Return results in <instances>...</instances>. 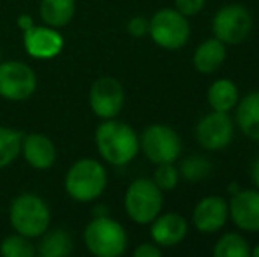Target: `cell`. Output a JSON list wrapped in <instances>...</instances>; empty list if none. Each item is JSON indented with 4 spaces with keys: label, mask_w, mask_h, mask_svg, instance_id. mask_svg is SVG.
Wrapping results in <instances>:
<instances>
[{
    "label": "cell",
    "mask_w": 259,
    "mask_h": 257,
    "mask_svg": "<svg viewBox=\"0 0 259 257\" xmlns=\"http://www.w3.org/2000/svg\"><path fill=\"white\" fill-rule=\"evenodd\" d=\"M96 146L101 157L113 166H125L140 151V137L131 125L115 118L103 120L96 130Z\"/></svg>",
    "instance_id": "cell-1"
},
{
    "label": "cell",
    "mask_w": 259,
    "mask_h": 257,
    "mask_svg": "<svg viewBox=\"0 0 259 257\" xmlns=\"http://www.w3.org/2000/svg\"><path fill=\"white\" fill-rule=\"evenodd\" d=\"M108 185V173L96 159H79L69 168L64 180L65 192L76 202H90L101 197Z\"/></svg>",
    "instance_id": "cell-2"
},
{
    "label": "cell",
    "mask_w": 259,
    "mask_h": 257,
    "mask_svg": "<svg viewBox=\"0 0 259 257\" xmlns=\"http://www.w3.org/2000/svg\"><path fill=\"white\" fill-rule=\"evenodd\" d=\"M83 241L90 254L97 257H118L127 250L129 238L123 226L108 215L94 217L83 231Z\"/></svg>",
    "instance_id": "cell-3"
},
{
    "label": "cell",
    "mask_w": 259,
    "mask_h": 257,
    "mask_svg": "<svg viewBox=\"0 0 259 257\" xmlns=\"http://www.w3.org/2000/svg\"><path fill=\"white\" fill-rule=\"evenodd\" d=\"M9 220L18 234H23L32 240L48 231L52 222V212L45 199H41L39 195L21 194L11 202Z\"/></svg>",
    "instance_id": "cell-4"
},
{
    "label": "cell",
    "mask_w": 259,
    "mask_h": 257,
    "mask_svg": "<svg viewBox=\"0 0 259 257\" xmlns=\"http://www.w3.org/2000/svg\"><path fill=\"white\" fill-rule=\"evenodd\" d=\"M162 190L150 178H138L127 187L123 206L131 220L136 224H150L162 212Z\"/></svg>",
    "instance_id": "cell-5"
},
{
    "label": "cell",
    "mask_w": 259,
    "mask_h": 257,
    "mask_svg": "<svg viewBox=\"0 0 259 257\" xmlns=\"http://www.w3.org/2000/svg\"><path fill=\"white\" fill-rule=\"evenodd\" d=\"M148 35L162 49L177 52L187 44L191 37V23L189 18L177 9H160L148 21Z\"/></svg>",
    "instance_id": "cell-6"
},
{
    "label": "cell",
    "mask_w": 259,
    "mask_h": 257,
    "mask_svg": "<svg viewBox=\"0 0 259 257\" xmlns=\"http://www.w3.org/2000/svg\"><path fill=\"white\" fill-rule=\"evenodd\" d=\"M140 150L152 164L175 162L182 153V141L177 130L169 125H148L140 137Z\"/></svg>",
    "instance_id": "cell-7"
},
{
    "label": "cell",
    "mask_w": 259,
    "mask_h": 257,
    "mask_svg": "<svg viewBox=\"0 0 259 257\" xmlns=\"http://www.w3.org/2000/svg\"><path fill=\"white\" fill-rule=\"evenodd\" d=\"M211 30L213 37L224 44H240L252 30V16L242 4H229L215 13Z\"/></svg>",
    "instance_id": "cell-8"
},
{
    "label": "cell",
    "mask_w": 259,
    "mask_h": 257,
    "mask_svg": "<svg viewBox=\"0 0 259 257\" xmlns=\"http://www.w3.org/2000/svg\"><path fill=\"white\" fill-rule=\"evenodd\" d=\"M37 78L30 65L21 62L0 64V97L7 100H25L35 92Z\"/></svg>",
    "instance_id": "cell-9"
},
{
    "label": "cell",
    "mask_w": 259,
    "mask_h": 257,
    "mask_svg": "<svg viewBox=\"0 0 259 257\" xmlns=\"http://www.w3.org/2000/svg\"><path fill=\"white\" fill-rule=\"evenodd\" d=\"M233 134H235V124L231 117L222 111H211L196 125V139L199 146L208 151L228 148L233 141Z\"/></svg>",
    "instance_id": "cell-10"
},
{
    "label": "cell",
    "mask_w": 259,
    "mask_h": 257,
    "mask_svg": "<svg viewBox=\"0 0 259 257\" xmlns=\"http://www.w3.org/2000/svg\"><path fill=\"white\" fill-rule=\"evenodd\" d=\"M89 100L96 117H99L101 120H109L122 111L123 102H125V92L118 79L111 76H103L94 81Z\"/></svg>",
    "instance_id": "cell-11"
},
{
    "label": "cell",
    "mask_w": 259,
    "mask_h": 257,
    "mask_svg": "<svg viewBox=\"0 0 259 257\" xmlns=\"http://www.w3.org/2000/svg\"><path fill=\"white\" fill-rule=\"evenodd\" d=\"M229 219L228 201L221 195H206L192 212V224L203 234H213L224 227Z\"/></svg>",
    "instance_id": "cell-12"
},
{
    "label": "cell",
    "mask_w": 259,
    "mask_h": 257,
    "mask_svg": "<svg viewBox=\"0 0 259 257\" xmlns=\"http://www.w3.org/2000/svg\"><path fill=\"white\" fill-rule=\"evenodd\" d=\"M229 219L238 229L259 233V190H238L228 202Z\"/></svg>",
    "instance_id": "cell-13"
},
{
    "label": "cell",
    "mask_w": 259,
    "mask_h": 257,
    "mask_svg": "<svg viewBox=\"0 0 259 257\" xmlns=\"http://www.w3.org/2000/svg\"><path fill=\"white\" fill-rule=\"evenodd\" d=\"M25 52L39 60H48L57 57L64 48V37L53 27H30L23 32Z\"/></svg>",
    "instance_id": "cell-14"
},
{
    "label": "cell",
    "mask_w": 259,
    "mask_h": 257,
    "mask_svg": "<svg viewBox=\"0 0 259 257\" xmlns=\"http://www.w3.org/2000/svg\"><path fill=\"white\" fill-rule=\"evenodd\" d=\"M150 224V236L159 247H177L185 240L189 231L187 220L175 212L164 213V215L159 213Z\"/></svg>",
    "instance_id": "cell-15"
},
{
    "label": "cell",
    "mask_w": 259,
    "mask_h": 257,
    "mask_svg": "<svg viewBox=\"0 0 259 257\" xmlns=\"http://www.w3.org/2000/svg\"><path fill=\"white\" fill-rule=\"evenodd\" d=\"M21 153L34 169H50L57 161V148L45 134H25L21 141Z\"/></svg>",
    "instance_id": "cell-16"
},
{
    "label": "cell",
    "mask_w": 259,
    "mask_h": 257,
    "mask_svg": "<svg viewBox=\"0 0 259 257\" xmlns=\"http://www.w3.org/2000/svg\"><path fill=\"white\" fill-rule=\"evenodd\" d=\"M236 125L245 137L259 143V90L247 93L236 104Z\"/></svg>",
    "instance_id": "cell-17"
},
{
    "label": "cell",
    "mask_w": 259,
    "mask_h": 257,
    "mask_svg": "<svg viewBox=\"0 0 259 257\" xmlns=\"http://www.w3.org/2000/svg\"><path fill=\"white\" fill-rule=\"evenodd\" d=\"M228 52H226V44L221 42L219 39L211 37L203 41L201 44L196 48L194 57H192V64L194 69L201 74H211L217 69L222 67Z\"/></svg>",
    "instance_id": "cell-18"
},
{
    "label": "cell",
    "mask_w": 259,
    "mask_h": 257,
    "mask_svg": "<svg viewBox=\"0 0 259 257\" xmlns=\"http://www.w3.org/2000/svg\"><path fill=\"white\" fill-rule=\"evenodd\" d=\"M238 99H240L238 88H236L235 81H231L228 78L215 79L206 92V100L210 104L211 111L229 113V111L236 108Z\"/></svg>",
    "instance_id": "cell-19"
},
{
    "label": "cell",
    "mask_w": 259,
    "mask_h": 257,
    "mask_svg": "<svg viewBox=\"0 0 259 257\" xmlns=\"http://www.w3.org/2000/svg\"><path fill=\"white\" fill-rule=\"evenodd\" d=\"M76 0H41L39 16L48 27L60 28L71 23L74 18Z\"/></svg>",
    "instance_id": "cell-20"
},
{
    "label": "cell",
    "mask_w": 259,
    "mask_h": 257,
    "mask_svg": "<svg viewBox=\"0 0 259 257\" xmlns=\"http://www.w3.org/2000/svg\"><path fill=\"white\" fill-rule=\"evenodd\" d=\"M72 248H74V245H72L67 231L55 229L41 234V241H39L35 252L41 257H65L71 254Z\"/></svg>",
    "instance_id": "cell-21"
},
{
    "label": "cell",
    "mask_w": 259,
    "mask_h": 257,
    "mask_svg": "<svg viewBox=\"0 0 259 257\" xmlns=\"http://www.w3.org/2000/svg\"><path fill=\"white\" fill-rule=\"evenodd\" d=\"M215 257H249V241L238 233H228L217 240L213 247Z\"/></svg>",
    "instance_id": "cell-22"
},
{
    "label": "cell",
    "mask_w": 259,
    "mask_h": 257,
    "mask_svg": "<svg viewBox=\"0 0 259 257\" xmlns=\"http://www.w3.org/2000/svg\"><path fill=\"white\" fill-rule=\"evenodd\" d=\"M25 134L11 127H0V168L9 166L21 151Z\"/></svg>",
    "instance_id": "cell-23"
},
{
    "label": "cell",
    "mask_w": 259,
    "mask_h": 257,
    "mask_svg": "<svg viewBox=\"0 0 259 257\" xmlns=\"http://www.w3.org/2000/svg\"><path fill=\"white\" fill-rule=\"evenodd\" d=\"M213 171V166L208 159L201 157V155H196V157L185 159L180 164V173L182 178H185L187 182H201V180L208 178Z\"/></svg>",
    "instance_id": "cell-24"
},
{
    "label": "cell",
    "mask_w": 259,
    "mask_h": 257,
    "mask_svg": "<svg viewBox=\"0 0 259 257\" xmlns=\"http://www.w3.org/2000/svg\"><path fill=\"white\" fill-rule=\"evenodd\" d=\"M0 254L4 257H32L35 254V248L30 243V238L16 233L0 243Z\"/></svg>",
    "instance_id": "cell-25"
},
{
    "label": "cell",
    "mask_w": 259,
    "mask_h": 257,
    "mask_svg": "<svg viewBox=\"0 0 259 257\" xmlns=\"http://www.w3.org/2000/svg\"><path fill=\"white\" fill-rule=\"evenodd\" d=\"M178 180H180V173H178V168H175V162L157 164V169L154 173V182L162 192L173 190L178 185Z\"/></svg>",
    "instance_id": "cell-26"
},
{
    "label": "cell",
    "mask_w": 259,
    "mask_h": 257,
    "mask_svg": "<svg viewBox=\"0 0 259 257\" xmlns=\"http://www.w3.org/2000/svg\"><path fill=\"white\" fill-rule=\"evenodd\" d=\"M203 7H205V0H175V9L187 18L199 14Z\"/></svg>",
    "instance_id": "cell-27"
},
{
    "label": "cell",
    "mask_w": 259,
    "mask_h": 257,
    "mask_svg": "<svg viewBox=\"0 0 259 257\" xmlns=\"http://www.w3.org/2000/svg\"><path fill=\"white\" fill-rule=\"evenodd\" d=\"M127 32L133 37H145L148 35V20L145 16H134L127 23Z\"/></svg>",
    "instance_id": "cell-28"
},
{
    "label": "cell",
    "mask_w": 259,
    "mask_h": 257,
    "mask_svg": "<svg viewBox=\"0 0 259 257\" xmlns=\"http://www.w3.org/2000/svg\"><path fill=\"white\" fill-rule=\"evenodd\" d=\"M162 250L157 243H141L134 248V257H160Z\"/></svg>",
    "instance_id": "cell-29"
},
{
    "label": "cell",
    "mask_w": 259,
    "mask_h": 257,
    "mask_svg": "<svg viewBox=\"0 0 259 257\" xmlns=\"http://www.w3.org/2000/svg\"><path fill=\"white\" fill-rule=\"evenodd\" d=\"M18 27H20V30H28L30 27H34V20H32L30 14H21L20 18H18Z\"/></svg>",
    "instance_id": "cell-30"
},
{
    "label": "cell",
    "mask_w": 259,
    "mask_h": 257,
    "mask_svg": "<svg viewBox=\"0 0 259 257\" xmlns=\"http://www.w3.org/2000/svg\"><path fill=\"white\" fill-rule=\"evenodd\" d=\"M250 176H252V182H254V185H256V189L259 190V157L256 159V161H254Z\"/></svg>",
    "instance_id": "cell-31"
},
{
    "label": "cell",
    "mask_w": 259,
    "mask_h": 257,
    "mask_svg": "<svg viewBox=\"0 0 259 257\" xmlns=\"http://www.w3.org/2000/svg\"><path fill=\"white\" fill-rule=\"evenodd\" d=\"M250 255H252V257H259V245H256V247L250 250Z\"/></svg>",
    "instance_id": "cell-32"
}]
</instances>
